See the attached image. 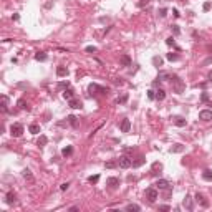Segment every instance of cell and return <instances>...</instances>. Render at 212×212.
Returning a JSON list of instances; mask_svg holds the SVG:
<instances>
[{
	"mask_svg": "<svg viewBox=\"0 0 212 212\" xmlns=\"http://www.w3.org/2000/svg\"><path fill=\"white\" fill-rule=\"evenodd\" d=\"M171 85H172V90H174V93H177V94H181V93L184 91V83H182V80L179 78V76H172L171 80Z\"/></svg>",
	"mask_w": 212,
	"mask_h": 212,
	"instance_id": "cell-1",
	"label": "cell"
},
{
	"mask_svg": "<svg viewBox=\"0 0 212 212\" xmlns=\"http://www.w3.org/2000/svg\"><path fill=\"white\" fill-rule=\"evenodd\" d=\"M88 91L91 93V94H106L108 88H103V86L96 85V83H91V85L88 86Z\"/></svg>",
	"mask_w": 212,
	"mask_h": 212,
	"instance_id": "cell-2",
	"label": "cell"
},
{
	"mask_svg": "<svg viewBox=\"0 0 212 212\" xmlns=\"http://www.w3.org/2000/svg\"><path fill=\"white\" fill-rule=\"evenodd\" d=\"M10 134H12L13 138H20L22 134H23V124H20V123H13L10 126Z\"/></svg>",
	"mask_w": 212,
	"mask_h": 212,
	"instance_id": "cell-3",
	"label": "cell"
},
{
	"mask_svg": "<svg viewBox=\"0 0 212 212\" xmlns=\"http://www.w3.org/2000/svg\"><path fill=\"white\" fill-rule=\"evenodd\" d=\"M118 166L121 167V169H128V167H131L132 166V161L128 156H121V158L118 159Z\"/></svg>",
	"mask_w": 212,
	"mask_h": 212,
	"instance_id": "cell-4",
	"label": "cell"
},
{
	"mask_svg": "<svg viewBox=\"0 0 212 212\" xmlns=\"http://www.w3.org/2000/svg\"><path fill=\"white\" fill-rule=\"evenodd\" d=\"M146 199L149 200V202H156V199H158V191H156V187H149V189H146Z\"/></svg>",
	"mask_w": 212,
	"mask_h": 212,
	"instance_id": "cell-5",
	"label": "cell"
},
{
	"mask_svg": "<svg viewBox=\"0 0 212 212\" xmlns=\"http://www.w3.org/2000/svg\"><path fill=\"white\" fill-rule=\"evenodd\" d=\"M194 199H196V202L197 204H200L202 207H209V200L204 197V194H200V192H197L196 196H194Z\"/></svg>",
	"mask_w": 212,
	"mask_h": 212,
	"instance_id": "cell-6",
	"label": "cell"
},
{
	"mask_svg": "<svg viewBox=\"0 0 212 212\" xmlns=\"http://www.w3.org/2000/svg\"><path fill=\"white\" fill-rule=\"evenodd\" d=\"M199 119L200 121H212V111L211 109H202L199 113Z\"/></svg>",
	"mask_w": 212,
	"mask_h": 212,
	"instance_id": "cell-7",
	"label": "cell"
},
{
	"mask_svg": "<svg viewBox=\"0 0 212 212\" xmlns=\"http://www.w3.org/2000/svg\"><path fill=\"white\" fill-rule=\"evenodd\" d=\"M172 73H169V71H159L158 73V80L159 81H171L172 80Z\"/></svg>",
	"mask_w": 212,
	"mask_h": 212,
	"instance_id": "cell-8",
	"label": "cell"
},
{
	"mask_svg": "<svg viewBox=\"0 0 212 212\" xmlns=\"http://www.w3.org/2000/svg\"><path fill=\"white\" fill-rule=\"evenodd\" d=\"M119 129H121V132H129V129H131V121L128 118H124L121 121V124H119Z\"/></svg>",
	"mask_w": 212,
	"mask_h": 212,
	"instance_id": "cell-9",
	"label": "cell"
},
{
	"mask_svg": "<svg viewBox=\"0 0 212 212\" xmlns=\"http://www.w3.org/2000/svg\"><path fill=\"white\" fill-rule=\"evenodd\" d=\"M154 186H156V189H162V191H164V189H169V181H166V179H158Z\"/></svg>",
	"mask_w": 212,
	"mask_h": 212,
	"instance_id": "cell-10",
	"label": "cell"
},
{
	"mask_svg": "<svg viewBox=\"0 0 212 212\" xmlns=\"http://www.w3.org/2000/svg\"><path fill=\"white\" fill-rule=\"evenodd\" d=\"M172 123L177 126V128H184L186 126V118H182V116H172Z\"/></svg>",
	"mask_w": 212,
	"mask_h": 212,
	"instance_id": "cell-11",
	"label": "cell"
},
{
	"mask_svg": "<svg viewBox=\"0 0 212 212\" xmlns=\"http://www.w3.org/2000/svg\"><path fill=\"white\" fill-rule=\"evenodd\" d=\"M68 105H70V108H73V109H80V108H83V103H81L80 99H76V98L68 99Z\"/></svg>",
	"mask_w": 212,
	"mask_h": 212,
	"instance_id": "cell-12",
	"label": "cell"
},
{
	"mask_svg": "<svg viewBox=\"0 0 212 212\" xmlns=\"http://www.w3.org/2000/svg\"><path fill=\"white\" fill-rule=\"evenodd\" d=\"M106 186L111 187V189H116V187L119 186V179L118 177H108L106 179Z\"/></svg>",
	"mask_w": 212,
	"mask_h": 212,
	"instance_id": "cell-13",
	"label": "cell"
},
{
	"mask_svg": "<svg viewBox=\"0 0 212 212\" xmlns=\"http://www.w3.org/2000/svg\"><path fill=\"white\" fill-rule=\"evenodd\" d=\"M182 205H184L187 211H192L194 209V205H192V199H191V196H186L184 197V200H182Z\"/></svg>",
	"mask_w": 212,
	"mask_h": 212,
	"instance_id": "cell-14",
	"label": "cell"
},
{
	"mask_svg": "<svg viewBox=\"0 0 212 212\" xmlns=\"http://www.w3.org/2000/svg\"><path fill=\"white\" fill-rule=\"evenodd\" d=\"M2 111L3 113L8 111V96L7 94H2Z\"/></svg>",
	"mask_w": 212,
	"mask_h": 212,
	"instance_id": "cell-15",
	"label": "cell"
},
{
	"mask_svg": "<svg viewBox=\"0 0 212 212\" xmlns=\"http://www.w3.org/2000/svg\"><path fill=\"white\" fill-rule=\"evenodd\" d=\"M63 98H65V99L75 98V91H73L71 88H65V91H63Z\"/></svg>",
	"mask_w": 212,
	"mask_h": 212,
	"instance_id": "cell-16",
	"label": "cell"
},
{
	"mask_svg": "<svg viewBox=\"0 0 212 212\" xmlns=\"http://www.w3.org/2000/svg\"><path fill=\"white\" fill-rule=\"evenodd\" d=\"M144 162H146V158H144V156H139L136 161H132V167H141Z\"/></svg>",
	"mask_w": 212,
	"mask_h": 212,
	"instance_id": "cell-17",
	"label": "cell"
},
{
	"mask_svg": "<svg viewBox=\"0 0 212 212\" xmlns=\"http://www.w3.org/2000/svg\"><path fill=\"white\" fill-rule=\"evenodd\" d=\"M46 58H48V55H46L45 52L35 53V60H37V61H46Z\"/></svg>",
	"mask_w": 212,
	"mask_h": 212,
	"instance_id": "cell-18",
	"label": "cell"
},
{
	"mask_svg": "<svg viewBox=\"0 0 212 212\" xmlns=\"http://www.w3.org/2000/svg\"><path fill=\"white\" fill-rule=\"evenodd\" d=\"M56 75H58L60 78L66 76V75H68V70H66V66H58V68H56Z\"/></svg>",
	"mask_w": 212,
	"mask_h": 212,
	"instance_id": "cell-19",
	"label": "cell"
},
{
	"mask_svg": "<svg viewBox=\"0 0 212 212\" xmlns=\"http://www.w3.org/2000/svg\"><path fill=\"white\" fill-rule=\"evenodd\" d=\"M184 151V146L179 144V143H176V144L171 146V152H182Z\"/></svg>",
	"mask_w": 212,
	"mask_h": 212,
	"instance_id": "cell-20",
	"label": "cell"
},
{
	"mask_svg": "<svg viewBox=\"0 0 212 212\" xmlns=\"http://www.w3.org/2000/svg\"><path fill=\"white\" fill-rule=\"evenodd\" d=\"M162 63H164V61H162V58H161V56H158V55H156V56H152V65L156 66V68L162 66Z\"/></svg>",
	"mask_w": 212,
	"mask_h": 212,
	"instance_id": "cell-21",
	"label": "cell"
},
{
	"mask_svg": "<svg viewBox=\"0 0 212 212\" xmlns=\"http://www.w3.org/2000/svg\"><path fill=\"white\" fill-rule=\"evenodd\" d=\"M66 121H68L73 128H78V118H76V116H73V114H71V116H68V118H66Z\"/></svg>",
	"mask_w": 212,
	"mask_h": 212,
	"instance_id": "cell-22",
	"label": "cell"
},
{
	"mask_svg": "<svg viewBox=\"0 0 212 212\" xmlns=\"http://www.w3.org/2000/svg\"><path fill=\"white\" fill-rule=\"evenodd\" d=\"M46 143H48V138H46L45 134H41L38 138V141H37V144L40 146V147H43V146H46Z\"/></svg>",
	"mask_w": 212,
	"mask_h": 212,
	"instance_id": "cell-23",
	"label": "cell"
},
{
	"mask_svg": "<svg viewBox=\"0 0 212 212\" xmlns=\"http://www.w3.org/2000/svg\"><path fill=\"white\" fill-rule=\"evenodd\" d=\"M164 98H166V91L162 88H159L158 91H156V99H158V101H162Z\"/></svg>",
	"mask_w": 212,
	"mask_h": 212,
	"instance_id": "cell-24",
	"label": "cell"
},
{
	"mask_svg": "<svg viewBox=\"0 0 212 212\" xmlns=\"http://www.w3.org/2000/svg\"><path fill=\"white\" fill-rule=\"evenodd\" d=\"M28 131L32 132V134H38V132H40V126L37 124V123H32L30 128H28Z\"/></svg>",
	"mask_w": 212,
	"mask_h": 212,
	"instance_id": "cell-25",
	"label": "cell"
},
{
	"mask_svg": "<svg viewBox=\"0 0 212 212\" xmlns=\"http://www.w3.org/2000/svg\"><path fill=\"white\" fill-rule=\"evenodd\" d=\"M202 179L211 182V181H212V171H211V169H205V171L202 172Z\"/></svg>",
	"mask_w": 212,
	"mask_h": 212,
	"instance_id": "cell-26",
	"label": "cell"
},
{
	"mask_svg": "<svg viewBox=\"0 0 212 212\" xmlns=\"http://www.w3.org/2000/svg\"><path fill=\"white\" fill-rule=\"evenodd\" d=\"M119 61H121L124 66H131V58H129L128 55H123V56L119 58Z\"/></svg>",
	"mask_w": 212,
	"mask_h": 212,
	"instance_id": "cell-27",
	"label": "cell"
},
{
	"mask_svg": "<svg viewBox=\"0 0 212 212\" xmlns=\"http://www.w3.org/2000/svg\"><path fill=\"white\" fill-rule=\"evenodd\" d=\"M5 202H7V204H13V202H15V194H13L12 191H10L8 194H7V199H5Z\"/></svg>",
	"mask_w": 212,
	"mask_h": 212,
	"instance_id": "cell-28",
	"label": "cell"
},
{
	"mask_svg": "<svg viewBox=\"0 0 212 212\" xmlns=\"http://www.w3.org/2000/svg\"><path fill=\"white\" fill-rule=\"evenodd\" d=\"M152 174H158V171L161 172L162 171V164H161V162H154V164H152Z\"/></svg>",
	"mask_w": 212,
	"mask_h": 212,
	"instance_id": "cell-29",
	"label": "cell"
},
{
	"mask_svg": "<svg viewBox=\"0 0 212 212\" xmlns=\"http://www.w3.org/2000/svg\"><path fill=\"white\" fill-rule=\"evenodd\" d=\"M166 58L169 60V61H177L179 55H177V53H167V55H166Z\"/></svg>",
	"mask_w": 212,
	"mask_h": 212,
	"instance_id": "cell-30",
	"label": "cell"
},
{
	"mask_svg": "<svg viewBox=\"0 0 212 212\" xmlns=\"http://www.w3.org/2000/svg\"><path fill=\"white\" fill-rule=\"evenodd\" d=\"M71 152H73V146H66V147L61 149V154H63V156H70Z\"/></svg>",
	"mask_w": 212,
	"mask_h": 212,
	"instance_id": "cell-31",
	"label": "cell"
},
{
	"mask_svg": "<svg viewBox=\"0 0 212 212\" xmlns=\"http://www.w3.org/2000/svg\"><path fill=\"white\" fill-rule=\"evenodd\" d=\"M116 166H118V161H108V162H105L106 169H114Z\"/></svg>",
	"mask_w": 212,
	"mask_h": 212,
	"instance_id": "cell-32",
	"label": "cell"
},
{
	"mask_svg": "<svg viewBox=\"0 0 212 212\" xmlns=\"http://www.w3.org/2000/svg\"><path fill=\"white\" fill-rule=\"evenodd\" d=\"M126 211H136L138 212V211H141V207H139L138 204H128L126 205Z\"/></svg>",
	"mask_w": 212,
	"mask_h": 212,
	"instance_id": "cell-33",
	"label": "cell"
},
{
	"mask_svg": "<svg viewBox=\"0 0 212 212\" xmlns=\"http://www.w3.org/2000/svg\"><path fill=\"white\" fill-rule=\"evenodd\" d=\"M22 174H23V177H25V179H28V181H32V179H33L32 171H30V169H23V172H22Z\"/></svg>",
	"mask_w": 212,
	"mask_h": 212,
	"instance_id": "cell-34",
	"label": "cell"
},
{
	"mask_svg": "<svg viewBox=\"0 0 212 212\" xmlns=\"http://www.w3.org/2000/svg\"><path fill=\"white\" fill-rule=\"evenodd\" d=\"M98 181H99V176H98V174H94V176H90V177H88V182H90V184H96Z\"/></svg>",
	"mask_w": 212,
	"mask_h": 212,
	"instance_id": "cell-35",
	"label": "cell"
},
{
	"mask_svg": "<svg viewBox=\"0 0 212 212\" xmlns=\"http://www.w3.org/2000/svg\"><path fill=\"white\" fill-rule=\"evenodd\" d=\"M126 101H128V93H123V94L118 98V103L119 105H123V103H126Z\"/></svg>",
	"mask_w": 212,
	"mask_h": 212,
	"instance_id": "cell-36",
	"label": "cell"
},
{
	"mask_svg": "<svg viewBox=\"0 0 212 212\" xmlns=\"http://www.w3.org/2000/svg\"><path fill=\"white\" fill-rule=\"evenodd\" d=\"M17 105H18L20 109H28V105L25 103V99H18V103H17Z\"/></svg>",
	"mask_w": 212,
	"mask_h": 212,
	"instance_id": "cell-37",
	"label": "cell"
},
{
	"mask_svg": "<svg viewBox=\"0 0 212 212\" xmlns=\"http://www.w3.org/2000/svg\"><path fill=\"white\" fill-rule=\"evenodd\" d=\"M200 101H202V103H207V101H209V93H202V96H200Z\"/></svg>",
	"mask_w": 212,
	"mask_h": 212,
	"instance_id": "cell-38",
	"label": "cell"
},
{
	"mask_svg": "<svg viewBox=\"0 0 212 212\" xmlns=\"http://www.w3.org/2000/svg\"><path fill=\"white\" fill-rule=\"evenodd\" d=\"M147 98H149V99H156V91L149 90V91H147Z\"/></svg>",
	"mask_w": 212,
	"mask_h": 212,
	"instance_id": "cell-39",
	"label": "cell"
},
{
	"mask_svg": "<svg viewBox=\"0 0 212 212\" xmlns=\"http://www.w3.org/2000/svg\"><path fill=\"white\" fill-rule=\"evenodd\" d=\"M166 45H169V46H174V38H172V37H169V38L166 40Z\"/></svg>",
	"mask_w": 212,
	"mask_h": 212,
	"instance_id": "cell-40",
	"label": "cell"
},
{
	"mask_svg": "<svg viewBox=\"0 0 212 212\" xmlns=\"http://www.w3.org/2000/svg\"><path fill=\"white\" fill-rule=\"evenodd\" d=\"M96 50H98L96 46H86V52H88V53H94Z\"/></svg>",
	"mask_w": 212,
	"mask_h": 212,
	"instance_id": "cell-41",
	"label": "cell"
},
{
	"mask_svg": "<svg viewBox=\"0 0 212 212\" xmlns=\"http://www.w3.org/2000/svg\"><path fill=\"white\" fill-rule=\"evenodd\" d=\"M172 32H174V35H179V33H181V30H179L177 25H172Z\"/></svg>",
	"mask_w": 212,
	"mask_h": 212,
	"instance_id": "cell-42",
	"label": "cell"
},
{
	"mask_svg": "<svg viewBox=\"0 0 212 212\" xmlns=\"http://www.w3.org/2000/svg\"><path fill=\"white\" fill-rule=\"evenodd\" d=\"M68 86H70V83H68V81H61V83L58 85V88H68Z\"/></svg>",
	"mask_w": 212,
	"mask_h": 212,
	"instance_id": "cell-43",
	"label": "cell"
},
{
	"mask_svg": "<svg viewBox=\"0 0 212 212\" xmlns=\"http://www.w3.org/2000/svg\"><path fill=\"white\" fill-rule=\"evenodd\" d=\"M68 186H70V182H63V184L60 186V189H61V191H66V189H68Z\"/></svg>",
	"mask_w": 212,
	"mask_h": 212,
	"instance_id": "cell-44",
	"label": "cell"
},
{
	"mask_svg": "<svg viewBox=\"0 0 212 212\" xmlns=\"http://www.w3.org/2000/svg\"><path fill=\"white\" fill-rule=\"evenodd\" d=\"M202 8H204L205 12H207V10H211V2H205V3H204V7H202Z\"/></svg>",
	"mask_w": 212,
	"mask_h": 212,
	"instance_id": "cell-45",
	"label": "cell"
},
{
	"mask_svg": "<svg viewBox=\"0 0 212 212\" xmlns=\"http://www.w3.org/2000/svg\"><path fill=\"white\" fill-rule=\"evenodd\" d=\"M159 211H171L169 205H159Z\"/></svg>",
	"mask_w": 212,
	"mask_h": 212,
	"instance_id": "cell-46",
	"label": "cell"
},
{
	"mask_svg": "<svg viewBox=\"0 0 212 212\" xmlns=\"http://www.w3.org/2000/svg\"><path fill=\"white\" fill-rule=\"evenodd\" d=\"M166 12H167L166 8H161V12H159V15H161V17H166Z\"/></svg>",
	"mask_w": 212,
	"mask_h": 212,
	"instance_id": "cell-47",
	"label": "cell"
},
{
	"mask_svg": "<svg viewBox=\"0 0 212 212\" xmlns=\"http://www.w3.org/2000/svg\"><path fill=\"white\" fill-rule=\"evenodd\" d=\"M172 13H174V17H179V12L176 10V8H172Z\"/></svg>",
	"mask_w": 212,
	"mask_h": 212,
	"instance_id": "cell-48",
	"label": "cell"
},
{
	"mask_svg": "<svg viewBox=\"0 0 212 212\" xmlns=\"http://www.w3.org/2000/svg\"><path fill=\"white\" fill-rule=\"evenodd\" d=\"M151 0H141V5H144V3H149Z\"/></svg>",
	"mask_w": 212,
	"mask_h": 212,
	"instance_id": "cell-49",
	"label": "cell"
},
{
	"mask_svg": "<svg viewBox=\"0 0 212 212\" xmlns=\"http://www.w3.org/2000/svg\"><path fill=\"white\" fill-rule=\"evenodd\" d=\"M209 81H211V83H212V70H211V71H209Z\"/></svg>",
	"mask_w": 212,
	"mask_h": 212,
	"instance_id": "cell-50",
	"label": "cell"
}]
</instances>
